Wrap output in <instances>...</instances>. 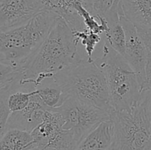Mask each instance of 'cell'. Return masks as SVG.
Instances as JSON below:
<instances>
[{
  "label": "cell",
  "instance_id": "obj_13",
  "mask_svg": "<svg viewBox=\"0 0 151 150\" xmlns=\"http://www.w3.org/2000/svg\"><path fill=\"white\" fill-rule=\"evenodd\" d=\"M121 7L134 24L151 27V0H121Z\"/></svg>",
  "mask_w": 151,
  "mask_h": 150
},
{
  "label": "cell",
  "instance_id": "obj_22",
  "mask_svg": "<svg viewBox=\"0 0 151 150\" xmlns=\"http://www.w3.org/2000/svg\"><path fill=\"white\" fill-rule=\"evenodd\" d=\"M147 104H148V110H149V116H150V126H151V90H147ZM149 150H151V141L150 146Z\"/></svg>",
  "mask_w": 151,
  "mask_h": 150
},
{
  "label": "cell",
  "instance_id": "obj_16",
  "mask_svg": "<svg viewBox=\"0 0 151 150\" xmlns=\"http://www.w3.org/2000/svg\"><path fill=\"white\" fill-rule=\"evenodd\" d=\"M88 10L96 17L105 18L109 23L119 21L123 13L121 0H89Z\"/></svg>",
  "mask_w": 151,
  "mask_h": 150
},
{
  "label": "cell",
  "instance_id": "obj_24",
  "mask_svg": "<svg viewBox=\"0 0 151 150\" xmlns=\"http://www.w3.org/2000/svg\"><path fill=\"white\" fill-rule=\"evenodd\" d=\"M107 150H112V149L111 148V147H109V149H108Z\"/></svg>",
  "mask_w": 151,
  "mask_h": 150
},
{
  "label": "cell",
  "instance_id": "obj_9",
  "mask_svg": "<svg viewBox=\"0 0 151 150\" xmlns=\"http://www.w3.org/2000/svg\"><path fill=\"white\" fill-rule=\"evenodd\" d=\"M41 10L38 0H0V30L22 26Z\"/></svg>",
  "mask_w": 151,
  "mask_h": 150
},
{
  "label": "cell",
  "instance_id": "obj_20",
  "mask_svg": "<svg viewBox=\"0 0 151 150\" xmlns=\"http://www.w3.org/2000/svg\"><path fill=\"white\" fill-rule=\"evenodd\" d=\"M135 26L140 38L144 43L148 56H151V27L136 24Z\"/></svg>",
  "mask_w": 151,
  "mask_h": 150
},
{
  "label": "cell",
  "instance_id": "obj_1",
  "mask_svg": "<svg viewBox=\"0 0 151 150\" xmlns=\"http://www.w3.org/2000/svg\"><path fill=\"white\" fill-rule=\"evenodd\" d=\"M78 43L66 21L58 16L41 46L23 65L24 79H35L39 74L53 77L55 74L81 61Z\"/></svg>",
  "mask_w": 151,
  "mask_h": 150
},
{
  "label": "cell",
  "instance_id": "obj_15",
  "mask_svg": "<svg viewBox=\"0 0 151 150\" xmlns=\"http://www.w3.org/2000/svg\"><path fill=\"white\" fill-rule=\"evenodd\" d=\"M38 95L44 105L50 110L60 107L69 98L63 88L52 77L46 79L36 88Z\"/></svg>",
  "mask_w": 151,
  "mask_h": 150
},
{
  "label": "cell",
  "instance_id": "obj_18",
  "mask_svg": "<svg viewBox=\"0 0 151 150\" xmlns=\"http://www.w3.org/2000/svg\"><path fill=\"white\" fill-rule=\"evenodd\" d=\"M36 94H38L36 89L33 91L20 89L9 94H0V99L6 101L10 113H13L24 110L29 104L31 97Z\"/></svg>",
  "mask_w": 151,
  "mask_h": 150
},
{
  "label": "cell",
  "instance_id": "obj_14",
  "mask_svg": "<svg viewBox=\"0 0 151 150\" xmlns=\"http://www.w3.org/2000/svg\"><path fill=\"white\" fill-rule=\"evenodd\" d=\"M35 149V141L29 131L10 128L1 135L0 150H30Z\"/></svg>",
  "mask_w": 151,
  "mask_h": 150
},
{
  "label": "cell",
  "instance_id": "obj_8",
  "mask_svg": "<svg viewBox=\"0 0 151 150\" xmlns=\"http://www.w3.org/2000/svg\"><path fill=\"white\" fill-rule=\"evenodd\" d=\"M119 19L126 36L125 58L137 74L142 91L146 80V66L148 54L135 24L127 19L124 14L120 15Z\"/></svg>",
  "mask_w": 151,
  "mask_h": 150
},
{
  "label": "cell",
  "instance_id": "obj_23",
  "mask_svg": "<svg viewBox=\"0 0 151 150\" xmlns=\"http://www.w3.org/2000/svg\"><path fill=\"white\" fill-rule=\"evenodd\" d=\"M30 150H42V149H39L35 148V149H30ZM47 150H50V149H47Z\"/></svg>",
  "mask_w": 151,
  "mask_h": 150
},
{
  "label": "cell",
  "instance_id": "obj_3",
  "mask_svg": "<svg viewBox=\"0 0 151 150\" xmlns=\"http://www.w3.org/2000/svg\"><path fill=\"white\" fill-rule=\"evenodd\" d=\"M52 78L69 97L114 113L105 72L94 61L82 59Z\"/></svg>",
  "mask_w": 151,
  "mask_h": 150
},
{
  "label": "cell",
  "instance_id": "obj_10",
  "mask_svg": "<svg viewBox=\"0 0 151 150\" xmlns=\"http://www.w3.org/2000/svg\"><path fill=\"white\" fill-rule=\"evenodd\" d=\"M47 107L38 96V94L31 97L29 104L24 110L10 113L2 135L7 129L18 128L32 132L43 121Z\"/></svg>",
  "mask_w": 151,
  "mask_h": 150
},
{
  "label": "cell",
  "instance_id": "obj_21",
  "mask_svg": "<svg viewBox=\"0 0 151 150\" xmlns=\"http://www.w3.org/2000/svg\"><path fill=\"white\" fill-rule=\"evenodd\" d=\"M151 90V56H148L146 66V80L142 88L143 91Z\"/></svg>",
  "mask_w": 151,
  "mask_h": 150
},
{
  "label": "cell",
  "instance_id": "obj_2",
  "mask_svg": "<svg viewBox=\"0 0 151 150\" xmlns=\"http://www.w3.org/2000/svg\"><path fill=\"white\" fill-rule=\"evenodd\" d=\"M58 16L55 12L41 10L22 26L1 32V63L13 66L24 65L41 46Z\"/></svg>",
  "mask_w": 151,
  "mask_h": 150
},
{
  "label": "cell",
  "instance_id": "obj_6",
  "mask_svg": "<svg viewBox=\"0 0 151 150\" xmlns=\"http://www.w3.org/2000/svg\"><path fill=\"white\" fill-rule=\"evenodd\" d=\"M55 110L63 117V129L72 131L78 144L100 124L112 119L114 113L72 97Z\"/></svg>",
  "mask_w": 151,
  "mask_h": 150
},
{
  "label": "cell",
  "instance_id": "obj_12",
  "mask_svg": "<svg viewBox=\"0 0 151 150\" xmlns=\"http://www.w3.org/2000/svg\"><path fill=\"white\" fill-rule=\"evenodd\" d=\"M114 131L112 119L103 122L88 133L74 150H107L113 141Z\"/></svg>",
  "mask_w": 151,
  "mask_h": 150
},
{
  "label": "cell",
  "instance_id": "obj_11",
  "mask_svg": "<svg viewBox=\"0 0 151 150\" xmlns=\"http://www.w3.org/2000/svg\"><path fill=\"white\" fill-rule=\"evenodd\" d=\"M42 6L43 10L55 12L63 18L69 24L72 31L85 29L83 21L75 10L78 3H82L87 8L89 0H38Z\"/></svg>",
  "mask_w": 151,
  "mask_h": 150
},
{
  "label": "cell",
  "instance_id": "obj_7",
  "mask_svg": "<svg viewBox=\"0 0 151 150\" xmlns=\"http://www.w3.org/2000/svg\"><path fill=\"white\" fill-rule=\"evenodd\" d=\"M64 121L59 112L47 110L43 121L31 132L35 148L42 150H74L78 146L72 131L63 129Z\"/></svg>",
  "mask_w": 151,
  "mask_h": 150
},
{
  "label": "cell",
  "instance_id": "obj_17",
  "mask_svg": "<svg viewBox=\"0 0 151 150\" xmlns=\"http://www.w3.org/2000/svg\"><path fill=\"white\" fill-rule=\"evenodd\" d=\"M109 25V31L103 34L105 36L104 42L107 43L113 49L125 57L126 36L120 19L116 21L110 22Z\"/></svg>",
  "mask_w": 151,
  "mask_h": 150
},
{
  "label": "cell",
  "instance_id": "obj_19",
  "mask_svg": "<svg viewBox=\"0 0 151 150\" xmlns=\"http://www.w3.org/2000/svg\"><path fill=\"white\" fill-rule=\"evenodd\" d=\"M75 38L78 41H81L82 45L85 47L86 52L87 54V60L88 61H94L92 59V54L95 47L101 41V35L85 29L83 30L73 31Z\"/></svg>",
  "mask_w": 151,
  "mask_h": 150
},
{
  "label": "cell",
  "instance_id": "obj_4",
  "mask_svg": "<svg viewBox=\"0 0 151 150\" xmlns=\"http://www.w3.org/2000/svg\"><path fill=\"white\" fill-rule=\"evenodd\" d=\"M94 61L105 72L114 112L128 110L139 101L142 91L138 76L123 56L104 42L103 55Z\"/></svg>",
  "mask_w": 151,
  "mask_h": 150
},
{
  "label": "cell",
  "instance_id": "obj_5",
  "mask_svg": "<svg viewBox=\"0 0 151 150\" xmlns=\"http://www.w3.org/2000/svg\"><path fill=\"white\" fill-rule=\"evenodd\" d=\"M112 150H149L151 126L147 91H143L141 99L131 108L114 112Z\"/></svg>",
  "mask_w": 151,
  "mask_h": 150
}]
</instances>
